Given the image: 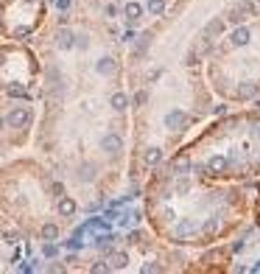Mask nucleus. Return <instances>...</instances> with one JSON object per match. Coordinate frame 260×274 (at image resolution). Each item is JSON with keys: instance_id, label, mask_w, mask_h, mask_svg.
<instances>
[{"instance_id": "obj_32", "label": "nucleus", "mask_w": 260, "mask_h": 274, "mask_svg": "<svg viewBox=\"0 0 260 274\" xmlns=\"http://www.w3.org/2000/svg\"><path fill=\"white\" fill-rule=\"evenodd\" d=\"M3 126H6V118H0V129H3Z\"/></svg>"}, {"instance_id": "obj_5", "label": "nucleus", "mask_w": 260, "mask_h": 274, "mask_svg": "<svg viewBox=\"0 0 260 274\" xmlns=\"http://www.w3.org/2000/svg\"><path fill=\"white\" fill-rule=\"evenodd\" d=\"M143 11H146V8L140 6V3H132V0H129L126 6H123V17H126L129 22H137L143 17Z\"/></svg>"}, {"instance_id": "obj_8", "label": "nucleus", "mask_w": 260, "mask_h": 274, "mask_svg": "<svg viewBox=\"0 0 260 274\" xmlns=\"http://www.w3.org/2000/svg\"><path fill=\"white\" fill-rule=\"evenodd\" d=\"M193 232H196V221H193V218H182V221L176 224V238H188Z\"/></svg>"}, {"instance_id": "obj_23", "label": "nucleus", "mask_w": 260, "mask_h": 274, "mask_svg": "<svg viewBox=\"0 0 260 274\" xmlns=\"http://www.w3.org/2000/svg\"><path fill=\"white\" fill-rule=\"evenodd\" d=\"M76 48H81V50H84V48H90V39H87L84 34H81V36H76Z\"/></svg>"}, {"instance_id": "obj_11", "label": "nucleus", "mask_w": 260, "mask_h": 274, "mask_svg": "<svg viewBox=\"0 0 260 274\" xmlns=\"http://www.w3.org/2000/svg\"><path fill=\"white\" fill-rule=\"evenodd\" d=\"M230 39H232V45H235V48H244V45L249 42V31H246L244 25H238V28L232 31V36H230Z\"/></svg>"}, {"instance_id": "obj_12", "label": "nucleus", "mask_w": 260, "mask_h": 274, "mask_svg": "<svg viewBox=\"0 0 260 274\" xmlns=\"http://www.w3.org/2000/svg\"><path fill=\"white\" fill-rule=\"evenodd\" d=\"M227 165H230V162H227V157H210V162H207V171H210V174H224Z\"/></svg>"}, {"instance_id": "obj_31", "label": "nucleus", "mask_w": 260, "mask_h": 274, "mask_svg": "<svg viewBox=\"0 0 260 274\" xmlns=\"http://www.w3.org/2000/svg\"><path fill=\"white\" fill-rule=\"evenodd\" d=\"M252 272H260V263H255V266H252Z\"/></svg>"}, {"instance_id": "obj_1", "label": "nucleus", "mask_w": 260, "mask_h": 274, "mask_svg": "<svg viewBox=\"0 0 260 274\" xmlns=\"http://www.w3.org/2000/svg\"><path fill=\"white\" fill-rule=\"evenodd\" d=\"M31 118H34V115H31L28 106H14V109L6 115V123H8L11 129H25V126L31 123Z\"/></svg>"}, {"instance_id": "obj_4", "label": "nucleus", "mask_w": 260, "mask_h": 274, "mask_svg": "<svg viewBox=\"0 0 260 274\" xmlns=\"http://www.w3.org/2000/svg\"><path fill=\"white\" fill-rule=\"evenodd\" d=\"M165 126H168V129H185V126H188V115L179 112V109H174V112L165 115Z\"/></svg>"}, {"instance_id": "obj_21", "label": "nucleus", "mask_w": 260, "mask_h": 274, "mask_svg": "<svg viewBox=\"0 0 260 274\" xmlns=\"http://www.w3.org/2000/svg\"><path fill=\"white\" fill-rule=\"evenodd\" d=\"M112 235H101V238L98 241H95V246H98V249H109V244H112Z\"/></svg>"}, {"instance_id": "obj_2", "label": "nucleus", "mask_w": 260, "mask_h": 274, "mask_svg": "<svg viewBox=\"0 0 260 274\" xmlns=\"http://www.w3.org/2000/svg\"><path fill=\"white\" fill-rule=\"evenodd\" d=\"M101 148H104L109 157L120 154V151H123V137H120V134H115V132L104 134V140H101Z\"/></svg>"}, {"instance_id": "obj_28", "label": "nucleus", "mask_w": 260, "mask_h": 274, "mask_svg": "<svg viewBox=\"0 0 260 274\" xmlns=\"http://www.w3.org/2000/svg\"><path fill=\"white\" fill-rule=\"evenodd\" d=\"M176 190H179V193H185V190H188V179H179V182H176Z\"/></svg>"}, {"instance_id": "obj_18", "label": "nucleus", "mask_w": 260, "mask_h": 274, "mask_svg": "<svg viewBox=\"0 0 260 274\" xmlns=\"http://www.w3.org/2000/svg\"><path fill=\"white\" fill-rule=\"evenodd\" d=\"M224 31V22L221 20H213V22H207V36H218Z\"/></svg>"}, {"instance_id": "obj_29", "label": "nucleus", "mask_w": 260, "mask_h": 274, "mask_svg": "<svg viewBox=\"0 0 260 274\" xmlns=\"http://www.w3.org/2000/svg\"><path fill=\"white\" fill-rule=\"evenodd\" d=\"M92 272L98 274V272H109V266H106V263H95V266H92Z\"/></svg>"}, {"instance_id": "obj_13", "label": "nucleus", "mask_w": 260, "mask_h": 274, "mask_svg": "<svg viewBox=\"0 0 260 274\" xmlns=\"http://www.w3.org/2000/svg\"><path fill=\"white\" fill-rule=\"evenodd\" d=\"M126 266H129V255L126 252L109 255V269H126Z\"/></svg>"}, {"instance_id": "obj_10", "label": "nucleus", "mask_w": 260, "mask_h": 274, "mask_svg": "<svg viewBox=\"0 0 260 274\" xmlns=\"http://www.w3.org/2000/svg\"><path fill=\"white\" fill-rule=\"evenodd\" d=\"M109 106H112L115 112H126V106H129V98H126V92H115L112 98H109Z\"/></svg>"}, {"instance_id": "obj_25", "label": "nucleus", "mask_w": 260, "mask_h": 274, "mask_svg": "<svg viewBox=\"0 0 260 274\" xmlns=\"http://www.w3.org/2000/svg\"><path fill=\"white\" fill-rule=\"evenodd\" d=\"M204 230H207V232H216V230H218V221H216V218H210V221L204 224Z\"/></svg>"}, {"instance_id": "obj_26", "label": "nucleus", "mask_w": 260, "mask_h": 274, "mask_svg": "<svg viewBox=\"0 0 260 274\" xmlns=\"http://www.w3.org/2000/svg\"><path fill=\"white\" fill-rule=\"evenodd\" d=\"M8 95H17V98H20V95H25V90H22V87H8Z\"/></svg>"}, {"instance_id": "obj_19", "label": "nucleus", "mask_w": 260, "mask_h": 274, "mask_svg": "<svg viewBox=\"0 0 260 274\" xmlns=\"http://www.w3.org/2000/svg\"><path fill=\"white\" fill-rule=\"evenodd\" d=\"M148 39H151L148 34H140V39H137V48H134V50H137V56H143V53H146V48H148Z\"/></svg>"}, {"instance_id": "obj_22", "label": "nucleus", "mask_w": 260, "mask_h": 274, "mask_svg": "<svg viewBox=\"0 0 260 274\" xmlns=\"http://www.w3.org/2000/svg\"><path fill=\"white\" fill-rule=\"evenodd\" d=\"M146 101H148V92H146V90H140L137 95H134V104H137V106H143Z\"/></svg>"}, {"instance_id": "obj_27", "label": "nucleus", "mask_w": 260, "mask_h": 274, "mask_svg": "<svg viewBox=\"0 0 260 274\" xmlns=\"http://www.w3.org/2000/svg\"><path fill=\"white\" fill-rule=\"evenodd\" d=\"M148 272H160V266H157V263H146V266H143V274H148Z\"/></svg>"}, {"instance_id": "obj_16", "label": "nucleus", "mask_w": 260, "mask_h": 274, "mask_svg": "<svg viewBox=\"0 0 260 274\" xmlns=\"http://www.w3.org/2000/svg\"><path fill=\"white\" fill-rule=\"evenodd\" d=\"M143 160H146V165H157L162 160V151L160 148H148L146 154H143Z\"/></svg>"}, {"instance_id": "obj_9", "label": "nucleus", "mask_w": 260, "mask_h": 274, "mask_svg": "<svg viewBox=\"0 0 260 274\" xmlns=\"http://www.w3.org/2000/svg\"><path fill=\"white\" fill-rule=\"evenodd\" d=\"M258 95V84L255 81H244V84L238 87V98L241 101H249V98H255Z\"/></svg>"}, {"instance_id": "obj_30", "label": "nucleus", "mask_w": 260, "mask_h": 274, "mask_svg": "<svg viewBox=\"0 0 260 274\" xmlns=\"http://www.w3.org/2000/svg\"><path fill=\"white\" fill-rule=\"evenodd\" d=\"M53 193H56V196H62V193H64V185H62V182H53Z\"/></svg>"}, {"instance_id": "obj_14", "label": "nucleus", "mask_w": 260, "mask_h": 274, "mask_svg": "<svg viewBox=\"0 0 260 274\" xmlns=\"http://www.w3.org/2000/svg\"><path fill=\"white\" fill-rule=\"evenodd\" d=\"M78 179H81V182H92V179H95V165H92V162L81 165V168H78Z\"/></svg>"}, {"instance_id": "obj_7", "label": "nucleus", "mask_w": 260, "mask_h": 274, "mask_svg": "<svg viewBox=\"0 0 260 274\" xmlns=\"http://www.w3.org/2000/svg\"><path fill=\"white\" fill-rule=\"evenodd\" d=\"M78 210V204H76V199H70V196H59V216H73V213Z\"/></svg>"}, {"instance_id": "obj_24", "label": "nucleus", "mask_w": 260, "mask_h": 274, "mask_svg": "<svg viewBox=\"0 0 260 274\" xmlns=\"http://www.w3.org/2000/svg\"><path fill=\"white\" fill-rule=\"evenodd\" d=\"M53 3H56V8H59V11H67L73 0H53Z\"/></svg>"}, {"instance_id": "obj_17", "label": "nucleus", "mask_w": 260, "mask_h": 274, "mask_svg": "<svg viewBox=\"0 0 260 274\" xmlns=\"http://www.w3.org/2000/svg\"><path fill=\"white\" fill-rule=\"evenodd\" d=\"M148 14H154V17H160L162 11H165V0H148Z\"/></svg>"}, {"instance_id": "obj_6", "label": "nucleus", "mask_w": 260, "mask_h": 274, "mask_svg": "<svg viewBox=\"0 0 260 274\" xmlns=\"http://www.w3.org/2000/svg\"><path fill=\"white\" fill-rule=\"evenodd\" d=\"M56 45H59L62 50H70L73 45H76V34H73V31H67V28H62V31L56 34Z\"/></svg>"}, {"instance_id": "obj_20", "label": "nucleus", "mask_w": 260, "mask_h": 274, "mask_svg": "<svg viewBox=\"0 0 260 274\" xmlns=\"http://www.w3.org/2000/svg\"><path fill=\"white\" fill-rule=\"evenodd\" d=\"M42 252H45V258H56V255H59V246L53 244V241H48V244H45V249H42Z\"/></svg>"}, {"instance_id": "obj_3", "label": "nucleus", "mask_w": 260, "mask_h": 274, "mask_svg": "<svg viewBox=\"0 0 260 274\" xmlns=\"http://www.w3.org/2000/svg\"><path fill=\"white\" fill-rule=\"evenodd\" d=\"M95 73H98V76H115V73H118V62H115L112 56H101L98 62H95Z\"/></svg>"}, {"instance_id": "obj_15", "label": "nucleus", "mask_w": 260, "mask_h": 274, "mask_svg": "<svg viewBox=\"0 0 260 274\" xmlns=\"http://www.w3.org/2000/svg\"><path fill=\"white\" fill-rule=\"evenodd\" d=\"M42 238L45 241H56L59 238V224H50V221H48V224L42 227Z\"/></svg>"}]
</instances>
